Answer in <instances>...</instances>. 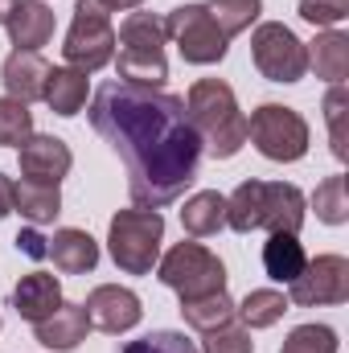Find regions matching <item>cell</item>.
<instances>
[{
	"label": "cell",
	"instance_id": "cell-1",
	"mask_svg": "<svg viewBox=\"0 0 349 353\" xmlns=\"http://www.w3.org/2000/svg\"><path fill=\"white\" fill-rule=\"evenodd\" d=\"M90 128L128 169V193L140 210L177 201L201 165V140L189 128L185 99L157 87L103 83L90 99Z\"/></svg>",
	"mask_w": 349,
	"mask_h": 353
},
{
	"label": "cell",
	"instance_id": "cell-2",
	"mask_svg": "<svg viewBox=\"0 0 349 353\" xmlns=\"http://www.w3.org/2000/svg\"><path fill=\"white\" fill-rule=\"evenodd\" d=\"M185 115H189V128L197 132L201 148L214 161H230V157L243 152V144H247V115L239 111L235 90L222 79H197L189 87V94H185Z\"/></svg>",
	"mask_w": 349,
	"mask_h": 353
},
{
	"label": "cell",
	"instance_id": "cell-3",
	"mask_svg": "<svg viewBox=\"0 0 349 353\" xmlns=\"http://www.w3.org/2000/svg\"><path fill=\"white\" fill-rule=\"evenodd\" d=\"M304 214H308L304 193L296 185H283V181H243L226 197V226L239 234H251V230L300 234Z\"/></svg>",
	"mask_w": 349,
	"mask_h": 353
},
{
	"label": "cell",
	"instance_id": "cell-4",
	"mask_svg": "<svg viewBox=\"0 0 349 353\" xmlns=\"http://www.w3.org/2000/svg\"><path fill=\"white\" fill-rule=\"evenodd\" d=\"M165 21L152 12H128V21L115 33V79L132 87H165L169 58H165Z\"/></svg>",
	"mask_w": 349,
	"mask_h": 353
},
{
	"label": "cell",
	"instance_id": "cell-5",
	"mask_svg": "<svg viewBox=\"0 0 349 353\" xmlns=\"http://www.w3.org/2000/svg\"><path fill=\"white\" fill-rule=\"evenodd\" d=\"M161 239H165V218L161 210H119L107 230V251L123 275H152L161 259Z\"/></svg>",
	"mask_w": 349,
	"mask_h": 353
},
{
	"label": "cell",
	"instance_id": "cell-6",
	"mask_svg": "<svg viewBox=\"0 0 349 353\" xmlns=\"http://www.w3.org/2000/svg\"><path fill=\"white\" fill-rule=\"evenodd\" d=\"M157 279L173 288L181 300H197L210 292H226V263L201 243H177L157 259Z\"/></svg>",
	"mask_w": 349,
	"mask_h": 353
},
{
	"label": "cell",
	"instance_id": "cell-7",
	"mask_svg": "<svg viewBox=\"0 0 349 353\" xmlns=\"http://www.w3.org/2000/svg\"><path fill=\"white\" fill-rule=\"evenodd\" d=\"M247 140L259 148V157L292 165V161H300L308 152V123H304V115L296 107L263 103L247 119Z\"/></svg>",
	"mask_w": 349,
	"mask_h": 353
},
{
	"label": "cell",
	"instance_id": "cell-8",
	"mask_svg": "<svg viewBox=\"0 0 349 353\" xmlns=\"http://www.w3.org/2000/svg\"><path fill=\"white\" fill-rule=\"evenodd\" d=\"M62 54H66V66H74L83 74L103 70L115 58V25H111V12L99 8L94 0H79L74 4V21L66 29Z\"/></svg>",
	"mask_w": 349,
	"mask_h": 353
},
{
	"label": "cell",
	"instance_id": "cell-9",
	"mask_svg": "<svg viewBox=\"0 0 349 353\" xmlns=\"http://www.w3.org/2000/svg\"><path fill=\"white\" fill-rule=\"evenodd\" d=\"M165 37L181 50V58L189 66H214L230 50V37L218 29V21L210 17L206 4H177L165 17Z\"/></svg>",
	"mask_w": 349,
	"mask_h": 353
},
{
	"label": "cell",
	"instance_id": "cell-10",
	"mask_svg": "<svg viewBox=\"0 0 349 353\" xmlns=\"http://www.w3.org/2000/svg\"><path fill=\"white\" fill-rule=\"evenodd\" d=\"M251 58L267 83H300L308 74V50L283 21H263L251 33Z\"/></svg>",
	"mask_w": 349,
	"mask_h": 353
},
{
	"label": "cell",
	"instance_id": "cell-11",
	"mask_svg": "<svg viewBox=\"0 0 349 353\" xmlns=\"http://www.w3.org/2000/svg\"><path fill=\"white\" fill-rule=\"evenodd\" d=\"M346 300H349V259L346 255H317L288 283V304H300V308L346 304Z\"/></svg>",
	"mask_w": 349,
	"mask_h": 353
},
{
	"label": "cell",
	"instance_id": "cell-12",
	"mask_svg": "<svg viewBox=\"0 0 349 353\" xmlns=\"http://www.w3.org/2000/svg\"><path fill=\"white\" fill-rule=\"evenodd\" d=\"M83 308H87V316H90V329L111 333V337H119V333L136 329V325H140V316H144L140 296H136L132 288H119V283H99V288L87 296V304H83Z\"/></svg>",
	"mask_w": 349,
	"mask_h": 353
},
{
	"label": "cell",
	"instance_id": "cell-13",
	"mask_svg": "<svg viewBox=\"0 0 349 353\" xmlns=\"http://www.w3.org/2000/svg\"><path fill=\"white\" fill-rule=\"evenodd\" d=\"M17 157H21V176L46 181V185H58L62 176L70 173V165H74L70 144L58 140V136H29Z\"/></svg>",
	"mask_w": 349,
	"mask_h": 353
},
{
	"label": "cell",
	"instance_id": "cell-14",
	"mask_svg": "<svg viewBox=\"0 0 349 353\" xmlns=\"http://www.w3.org/2000/svg\"><path fill=\"white\" fill-rule=\"evenodd\" d=\"M87 333H90L87 308H83V304H70V300H62L46 321L33 325V337H37L46 350H58V353L79 350V345L87 341Z\"/></svg>",
	"mask_w": 349,
	"mask_h": 353
},
{
	"label": "cell",
	"instance_id": "cell-15",
	"mask_svg": "<svg viewBox=\"0 0 349 353\" xmlns=\"http://www.w3.org/2000/svg\"><path fill=\"white\" fill-rule=\"evenodd\" d=\"M46 79H50V62L29 50H12L0 66V83L8 90V99H21V103L46 99Z\"/></svg>",
	"mask_w": 349,
	"mask_h": 353
},
{
	"label": "cell",
	"instance_id": "cell-16",
	"mask_svg": "<svg viewBox=\"0 0 349 353\" xmlns=\"http://www.w3.org/2000/svg\"><path fill=\"white\" fill-rule=\"evenodd\" d=\"M4 29H8V41H12L17 50L37 54V50L50 46V37H54V8L41 4V0H17V8L8 12Z\"/></svg>",
	"mask_w": 349,
	"mask_h": 353
},
{
	"label": "cell",
	"instance_id": "cell-17",
	"mask_svg": "<svg viewBox=\"0 0 349 353\" xmlns=\"http://www.w3.org/2000/svg\"><path fill=\"white\" fill-rule=\"evenodd\" d=\"M58 304H62V283H58V275H50V271H29V275H21V283L12 288V308H17V316L29 321V325L46 321Z\"/></svg>",
	"mask_w": 349,
	"mask_h": 353
},
{
	"label": "cell",
	"instance_id": "cell-18",
	"mask_svg": "<svg viewBox=\"0 0 349 353\" xmlns=\"http://www.w3.org/2000/svg\"><path fill=\"white\" fill-rule=\"evenodd\" d=\"M46 259H54V267L62 275H87V271L99 267V243L90 239L87 230L66 226V230H58L46 243Z\"/></svg>",
	"mask_w": 349,
	"mask_h": 353
},
{
	"label": "cell",
	"instance_id": "cell-19",
	"mask_svg": "<svg viewBox=\"0 0 349 353\" xmlns=\"http://www.w3.org/2000/svg\"><path fill=\"white\" fill-rule=\"evenodd\" d=\"M12 210L25 222L46 226V222H54L62 214V193H58V185H46V181H29L25 176V181L12 185Z\"/></svg>",
	"mask_w": 349,
	"mask_h": 353
},
{
	"label": "cell",
	"instance_id": "cell-20",
	"mask_svg": "<svg viewBox=\"0 0 349 353\" xmlns=\"http://www.w3.org/2000/svg\"><path fill=\"white\" fill-rule=\"evenodd\" d=\"M304 50H308V66L317 70V79H325V83H333V87L346 83V74H349V37L346 33L325 29V33H317V41L304 46Z\"/></svg>",
	"mask_w": 349,
	"mask_h": 353
},
{
	"label": "cell",
	"instance_id": "cell-21",
	"mask_svg": "<svg viewBox=\"0 0 349 353\" xmlns=\"http://www.w3.org/2000/svg\"><path fill=\"white\" fill-rule=\"evenodd\" d=\"M304 263H308V255H304V243L296 234H288V230H271L267 234V243H263V271L275 283H292L304 271Z\"/></svg>",
	"mask_w": 349,
	"mask_h": 353
},
{
	"label": "cell",
	"instance_id": "cell-22",
	"mask_svg": "<svg viewBox=\"0 0 349 353\" xmlns=\"http://www.w3.org/2000/svg\"><path fill=\"white\" fill-rule=\"evenodd\" d=\"M46 103L54 115L70 119L87 107V74L74 70V66H50V79H46Z\"/></svg>",
	"mask_w": 349,
	"mask_h": 353
},
{
	"label": "cell",
	"instance_id": "cell-23",
	"mask_svg": "<svg viewBox=\"0 0 349 353\" xmlns=\"http://www.w3.org/2000/svg\"><path fill=\"white\" fill-rule=\"evenodd\" d=\"M181 226H185V234H193V239L218 234V230L226 226V197H222L218 189L193 193V197L185 201V210H181Z\"/></svg>",
	"mask_w": 349,
	"mask_h": 353
},
{
	"label": "cell",
	"instance_id": "cell-24",
	"mask_svg": "<svg viewBox=\"0 0 349 353\" xmlns=\"http://www.w3.org/2000/svg\"><path fill=\"white\" fill-rule=\"evenodd\" d=\"M181 316L189 329L197 333H214L222 325L235 321V300L226 292H210V296H197V300H181Z\"/></svg>",
	"mask_w": 349,
	"mask_h": 353
},
{
	"label": "cell",
	"instance_id": "cell-25",
	"mask_svg": "<svg viewBox=\"0 0 349 353\" xmlns=\"http://www.w3.org/2000/svg\"><path fill=\"white\" fill-rule=\"evenodd\" d=\"M283 312H288V296L275 288H259L243 304H235V316H243V329H271L275 321H283Z\"/></svg>",
	"mask_w": 349,
	"mask_h": 353
},
{
	"label": "cell",
	"instance_id": "cell-26",
	"mask_svg": "<svg viewBox=\"0 0 349 353\" xmlns=\"http://www.w3.org/2000/svg\"><path fill=\"white\" fill-rule=\"evenodd\" d=\"M312 205H317V218L325 226H346L349 222V189H346V176H325L312 193Z\"/></svg>",
	"mask_w": 349,
	"mask_h": 353
},
{
	"label": "cell",
	"instance_id": "cell-27",
	"mask_svg": "<svg viewBox=\"0 0 349 353\" xmlns=\"http://www.w3.org/2000/svg\"><path fill=\"white\" fill-rule=\"evenodd\" d=\"M206 8H210V17L218 21V29L226 37H239V33H247L259 21L263 0H210Z\"/></svg>",
	"mask_w": 349,
	"mask_h": 353
},
{
	"label": "cell",
	"instance_id": "cell-28",
	"mask_svg": "<svg viewBox=\"0 0 349 353\" xmlns=\"http://www.w3.org/2000/svg\"><path fill=\"white\" fill-rule=\"evenodd\" d=\"M33 136V111L21 99H0V148H21Z\"/></svg>",
	"mask_w": 349,
	"mask_h": 353
},
{
	"label": "cell",
	"instance_id": "cell-29",
	"mask_svg": "<svg viewBox=\"0 0 349 353\" xmlns=\"http://www.w3.org/2000/svg\"><path fill=\"white\" fill-rule=\"evenodd\" d=\"M279 353H337V333L329 325H296Z\"/></svg>",
	"mask_w": 349,
	"mask_h": 353
},
{
	"label": "cell",
	"instance_id": "cell-30",
	"mask_svg": "<svg viewBox=\"0 0 349 353\" xmlns=\"http://www.w3.org/2000/svg\"><path fill=\"white\" fill-rule=\"evenodd\" d=\"M346 111H349V94L346 87H333L325 94V119H329V140H333V157L346 161Z\"/></svg>",
	"mask_w": 349,
	"mask_h": 353
},
{
	"label": "cell",
	"instance_id": "cell-31",
	"mask_svg": "<svg viewBox=\"0 0 349 353\" xmlns=\"http://www.w3.org/2000/svg\"><path fill=\"white\" fill-rule=\"evenodd\" d=\"M123 353H201L185 333H173V329H157V333H148V337H140V341H128Z\"/></svg>",
	"mask_w": 349,
	"mask_h": 353
},
{
	"label": "cell",
	"instance_id": "cell-32",
	"mask_svg": "<svg viewBox=\"0 0 349 353\" xmlns=\"http://www.w3.org/2000/svg\"><path fill=\"white\" fill-rule=\"evenodd\" d=\"M201 353H255V341H251V329H243V325H222V329H214V333H206V345Z\"/></svg>",
	"mask_w": 349,
	"mask_h": 353
},
{
	"label": "cell",
	"instance_id": "cell-33",
	"mask_svg": "<svg viewBox=\"0 0 349 353\" xmlns=\"http://www.w3.org/2000/svg\"><path fill=\"white\" fill-rule=\"evenodd\" d=\"M300 17H304L308 25L333 29V25H341L349 17V0H300Z\"/></svg>",
	"mask_w": 349,
	"mask_h": 353
},
{
	"label": "cell",
	"instance_id": "cell-34",
	"mask_svg": "<svg viewBox=\"0 0 349 353\" xmlns=\"http://www.w3.org/2000/svg\"><path fill=\"white\" fill-rule=\"evenodd\" d=\"M17 247H21L29 259H46V239H41L37 230H25V234H17Z\"/></svg>",
	"mask_w": 349,
	"mask_h": 353
},
{
	"label": "cell",
	"instance_id": "cell-35",
	"mask_svg": "<svg viewBox=\"0 0 349 353\" xmlns=\"http://www.w3.org/2000/svg\"><path fill=\"white\" fill-rule=\"evenodd\" d=\"M12 214V181L0 173V218H8Z\"/></svg>",
	"mask_w": 349,
	"mask_h": 353
},
{
	"label": "cell",
	"instance_id": "cell-36",
	"mask_svg": "<svg viewBox=\"0 0 349 353\" xmlns=\"http://www.w3.org/2000/svg\"><path fill=\"white\" fill-rule=\"evenodd\" d=\"M99 8H107V12H132V8H140L144 0H94Z\"/></svg>",
	"mask_w": 349,
	"mask_h": 353
},
{
	"label": "cell",
	"instance_id": "cell-37",
	"mask_svg": "<svg viewBox=\"0 0 349 353\" xmlns=\"http://www.w3.org/2000/svg\"><path fill=\"white\" fill-rule=\"evenodd\" d=\"M12 8H17V0H0V25L8 21V12H12Z\"/></svg>",
	"mask_w": 349,
	"mask_h": 353
}]
</instances>
